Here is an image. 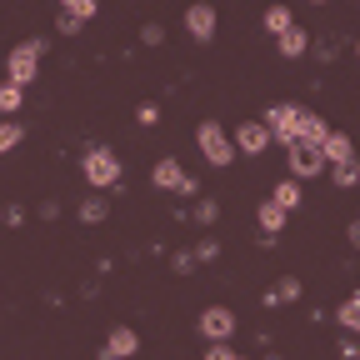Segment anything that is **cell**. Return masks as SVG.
Returning <instances> with one entry per match:
<instances>
[{
    "label": "cell",
    "mask_w": 360,
    "mask_h": 360,
    "mask_svg": "<svg viewBox=\"0 0 360 360\" xmlns=\"http://www.w3.org/2000/svg\"><path fill=\"white\" fill-rule=\"evenodd\" d=\"M236 330H240V315H236L231 305H205V310H200V335H205L210 345H231Z\"/></svg>",
    "instance_id": "obj_4"
},
{
    "label": "cell",
    "mask_w": 360,
    "mask_h": 360,
    "mask_svg": "<svg viewBox=\"0 0 360 360\" xmlns=\"http://www.w3.org/2000/svg\"><path fill=\"white\" fill-rule=\"evenodd\" d=\"M160 40H165V25H155V20L141 25V45H160Z\"/></svg>",
    "instance_id": "obj_26"
},
{
    "label": "cell",
    "mask_w": 360,
    "mask_h": 360,
    "mask_svg": "<svg viewBox=\"0 0 360 360\" xmlns=\"http://www.w3.org/2000/svg\"><path fill=\"white\" fill-rule=\"evenodd\" d=\"M135 350H141V335H135L130 326H115V330L105 335V345H101V355H96V360H130Z\"/></svg>",
    "instance_id": "obj_10"
},
{
    "label": "cell",
    "mask_w": 360,
    "mask_h": 360,
    "mask_svg": "<svg viewBox=\"0 0 360 360\" xmlns=\"http://www.w3.org/2000/svg\"><path fill=\"white\" fill-rule=\"evenodd\" d=\"M295 295H300V281H295V276H285V281L276 285V300H295Z\"/></svg>",
    "instance_id": "obj_27"
},
{
    "label": "cell",
    "mask_w": 360,
    "mask_h": 360,
    "mask_svg": "<svg viewBox=\"0 0 360 360\" xmlns=\"http://www.w3.org/2000/svg\"><path fill=\"white\" fill-rule=\"evenodd\" d=\"M285 155H290V180H310V175H321V170H326L321 146H310V141H290Z\"/></svg>",
    "instance_id": "obj_8"
},
{
    "label": "cell",
    "mask_w": 360,
    "mask_h": 360,
    "mask_svg": "<svg viewBox=\"0 0 360 360\" xmlns=\"http://www.w3.org/2000/svg\"><path fill=\"white\" fill-rule=\"evenodd\" d=\"M326 135H330V125L315 115V110H295V141H310V146H326Z\"/></svg>",
    "instance_id": "obj_12"
},
{
    "label": "cell",
    "mask_w": 360,
    "mask_h": 360,
    "mask_svg": "<svg viewBox=\"0 0 360 360\" xmlns=\"http://www.w3.org/2000/svg\"><path fill=\"white\" fill-rule=\"evenodd\" d=\"M20 141H25V125H20V120H0V155L15 150Z\"/></svg>",
    "instance_id": "obj_21"
},
{
    "label": "cell",
    "mask_w": 360,
    "mask_h": 360,
    "mask_svg": "<svg viewBox=\"0 0 360 360\" xmlns=\"http://www.w3.org/2000/svg\"><path fill=\"white\" fill-rule=\"evenodd\" d=\"M51 51V40L45 35H30V40H20L15 51L6 56V85H15V90H25L30 80H35V70H40V56Z\"/></svg>",
    "instance_id": "obj_2"
},
{
    "label": "cell",
    "mask_w": 360,
    "mask_h": 360,
    "mask_svg": "<svg viewBox=\"0 0 360 360\" xmlns=\"http://www.w3.org/2000/svg\"><path fill=\"white\" fill-rule=\"evenodd\" d=\"M265 360H281V355H265Z\"/></svg>",
    "instance_id": "obj_31"
},
{
    "label": "cell",
    "mask_w": 360,
    "mask_h": 360,
    "mask_svg": "<svg viewBox=\"0 0 360 360\" xmlns=\"http://www.w3.org/2000/svg\"><path fill=\"white\" fill-rule=\"evenodd\" d=\"M285 220H290V215H285L276 200H260V205H255V225H260V236H265V240H276V236L285 231Z\"/></svg>",
    "instance_id": "obj_13"
},
{
    "label": "cell",
    "mask_w": 360,
    "mask_h": 360,
    "mask_svg": "<svg viewBox=\"0 0 360 360\" xmlns=\"http://www.w3.org/2000/svg\"><path fill=\"white\" fill-rule=\"evenodd\" d=\"M150 186H155V191H175V195H195V191H200L195 180L180 170V160H170V155H160V160L150 165Z\"/></svg>",
    "instance_id": "obj_6"
},
{
    "label": "cell",
    "mask_w": 360,
    "mask_h": 360,
    "mask_svg": "<svg viewBox=\"0 0 360 360\" xmlns=\"http://www.w3.org/2000/svg\"><path fill=\"white\" fill-rule=\"evenodd\" d=\"M20 101H25V90H15V85L0 80V120H11V115L20 110Z\"/></svg>",
    "instance_id": "obj_20"
},
{
    "label": "cell",
    "mask_w": 360,
    "mask_h": 360,
    "mask_svg": "<svg viewBox=\"0 0 360 360\" xmlns=\"http://www.w3.org/2000/svg\"><path fill=\"white\" fill-rule=\"evenodd\" d=\"M96 11H101L96 0H65V6L56 11V30H60V35H75L85 20H96Z\"/></svg>",
    "instance_id": "obj_9"
},
{
    "label": "cell",
    "mask_w": 360,
    "mask_h": 360,
    "mask_svg": "<svg viewBox=\"0 0 360 360\" xmlns=\"http://www.w3.org/2000/svg\"><path fill=\"white\" fill-rule=\"evenodd\" d=\"M335 326H340L345 335H355V330H360V295H345V300H340V310H335Z\"/></svg>",
    "instance_id": "obj_17"
},
{
    "label": "cell",
    "mask_w": 360,
    "mask_h": 360,
    "mask_svg": "<svg viewBox=\"0 0 360 360\" xmlns=\"http://www.w3.org/2000/svg\"><path fill=\"white\" fill-rule=\"evenodd\" d=\"M270 200H276V205H281L285 215H290V210H300V200H305V195H300V180H290V175H285V180H276V191H270Z\"/></svg>",
    "instance_id": "obj_16"
},
{
    "label": "cell",
    "mask_w": 360,
    "mask_h": 360,
    "mask_svg": "<svg viewBox=\"0 0 360 360\" xmlns=\"http://www.w3.org/2000/svg\"><path fill=\"white\" fill-rule=\"evenodd\" d=\"M240 360H245V355H240Z\"/></svg>",
    "instance_id": "obj_32"
},
{
    "label": "cell",
    "mask_w": 360,
    "mask_h": 360,
    "mask_svg": "<svg viewBox=\"0 0 360 360\" xmlns=\"http://www.w3.org/2000/svg\"><path fill=\"white\" fill-rule=\"evenodd\" d=\"M290 25H295L290 6H270V11H265V30H270V35H285Z\"/></svg>",
    "instance_id": "obj_19"
},
{
    "label": "cell",
    "mask_w": 360,
    "mask_h": 360,
    "mask_svg": "<svg viewBox=\"0 0 360 360\" xmlns=\"http://www.w3.org/2000/svg\"><path fill=\"white\" fill-rule=\"evenodd\" d=\"M191 215H195V220H200V225H215V215H220V205H215V200H205V195H200V200H195V210H191Z\"/></svg>",
    "instance_id": "obj_23"
},
{
    "label": "cell",
    "mask_w": 360,
    "mask_h": 360,
    "mask_svg": "<svg viewBox=\"0 0 360 360\" xmlns=\"http://www.w3.org/2000/svg\"><path fill=\"white\" fill-rule=\"evenodd\" d=\"M276 51H281V56H285V60H300V56H305V51H310V35H305V30H300V25H290V30H285V35H276Z\"/></svg>",
    "instance_id": "obj_15"
},
{
    "label": "cell",
    "mask_w": 360,
    "mask_h": 360,
    "mask_svg": "<svg viewBox=\"0 0 360 360\" xmlns=\"http://www.w3.org/2000/svg\"><path fill=\"white\" fill-rule=\"evenodd\" d=\"M295 101H276V105H265V115H260V125H265V135H270V146H290L295 141Z\"/></svg>",
    "instance_id": "obj_5"
},
{
    "label": "cell",
    "mask_w": 360,
    "mask_h": 360,
    "mask_svg": "<svg viewBox=\"0 0 360 360\" xmlns=\"http://www.w3.org/2000/svg\"><path fill=\"white\" fill-rule=\"evenodd\" d=\"M105 215H110V200H105V195H85V200H80V220H85V225H101Z\"/></svg>",
    "instance_id": "obj_18"
},
{
    "label": "cell",
    "mask_w": 360,
    "mask_h": 360,
    "mask_svg": "<svg viewBox=\"0 0 360 360\" xmlns=\"http://www.w3.org/2000/svg\"><path fill=\"white\" fill-rule=\"evenodd\" d=\"M80 175H85V186H96V195H101V191L125 186V160H120L110 146H85V155H80Z\"/></svg>",
    "instance_id": "obj_1"
},
{
    "label": "cell",
    "mask_w": 360,
    "mask_h": 360,
    "mask_svg": "<svg viewBox=\"0 0 360 360\" xmlns=\"http://www.w3.org/2000/svg\"><path fill=\"white\" fill-rule=\"evenodd\" d=\"M215 25H220L215 6H191V11H186V30H191L200 45H210V40H215Z\"/></svg>",
    "instance_id": "obj_11"
},
{
    "label": "cell",
    "mask_w": 360,
    "mask_h": 360,
    "mask_svg": "<svg viewBox=\"0 0 360 360\" xmlns=\"http://www.w3.org/2000/svg\"><path fill=\"white\" fill-rule=\"evenodd\" d=\"M340 355H345V360H360V345H355V335H345V340H340Z\"/></svg>",
    "instance_id": "obj_30"
},
{
    "label": "cell",
    "mask_w": 360,
    "mask_h": 360,
    "mask_svg": "<svg viewBox=\"0 0 360 360\" xmlns=\"http://www.w3.org/2000/svg\"><path fill=\"white\" fill-rule=\"evenodd\" d=\"M155 120H160V110H155V105H150V101H146V105H141V110H135V125H155Z\"/></svg>",
    "instance_id": "obj_28"
},
{
    "label": "cell",
    "mask_w": 360,
    "mask_h": 360,
    "mask_svg": "<svg viewBox=\"0 0 360 360\" xmlns=\"http://www.w3.org/2000/svg\"><path fill=\"white\" fill-rule=\"evenodd\" d=\"M231 150H236V155H245V160L265 155V150H270L265 125H260V120H240V125H236V135H231Z\"/></svg>",
    "instance_id": "obj_7"
},
{
    "label": "cell",
    "mask_w": 360,
    "mask_h": 360,
    "mask_svg": "<svg viewBox=\"0 0 360 360\" xmlns=\"http://www.w3.org/2000/svg\"><path fill=\"white\" fill-rule=\"evenodd\" d=\"M170 270H175V276H191V270H195L191 250H175V255H170Z\"/></svg>",
    "instance_id": "obj_25"
},
{
    "label": "cell",
    "mask_w": 360,
    "mask_h": 360,
    "mask_svg": "<svg viewBox=\"0 0 360 360\" xmlns=\"http://www.w3.org/2000/svg\"><path fill=\"white\" fill-rule=\"evenodd\" d=\"M330 180H335L340 191H350L355 180H360V165H355V160H345V165H330Z\"/></svg>",
    "instance_id": "obj_22"
},
{
    "label": "cell",
    "mask_w": 360,
    "mask_h": 360,
    "mask_svg": "<svg viewBox=\"0 0 360 360\" xmlns=\"http://www.w3.org/2000/svg\"><path fill=\"white\" fill-rule=\"evenodd\" d=\"M195 146H200V155L215 165V170H225V165H236V150H231V135H225V125L220 120H200L195 125Z\"/></svg>",
    "instance_id": "obj_3"
},
{
    "label": "cell",
    "mask_w": 360,
    "mask_h": 360,
    "mask_svg": "<svg viewBox=\"0 0 360 360\" xmlns=\"http://www.w3.org/2000/svg\"><path fill=\"white\" fill-rule=\"evenodd\" d=\"M215 255H220V240H195V250H191L195 265H205V260H215Z\"/></svg>",
    "instance_id": "obj_24"
},
{
    "label": "cell",
    "mask_w": 360,
    "mask_h": 360,
    "mask_svg": "<svg viewBox=\"0 0 360 360\" xmlns=\"http://www.w3.org/2000/svg\"><path fill=\"white\" fill-rule=\"evenodd\" d=\"M205 360H240V355H236V345H210Z\"/></svg>",
    "instance_id": "obj_29"
},
{
    "label": "cell",
    "mask_w": 360,
    "mask_h": 360,
    "mask_svg": "<svg viewBox=\"0 0 360 360\" xmlns=\"http://www.w3.org/2000/svg\"><path fill=\"white\" fill-rule=\"evenodd\" d=\"M321 160H326V165H345V160H355V146H350V135L330 130V135H326V146H321Z\"/></svg>",
    "instance_id": "obj_14"
}]
</instances>
